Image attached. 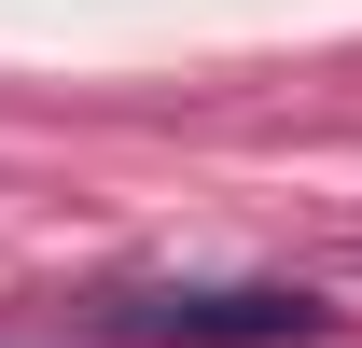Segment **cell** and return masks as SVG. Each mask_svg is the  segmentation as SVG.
Returning <instances> with one entry per match:
<instances>
[{
  "instance_id": "1",
  "label": "cell",
  "mask_w": 362,
  "mask_h": 348,
  "mask_svg": "<svg viewBox=\"0 0 362 348\" xmlns=\"http://www.w3.org/2000/svg\"><path fill=\"white\" fill-rule=\"evenodd\" d=\"M98 335H126V348H307L320 306L279 293V279H168V293H112Z\"/></svg>"
}]
</instances>
